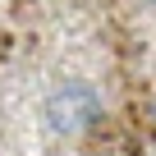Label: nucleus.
I'll return each instance as SVG.
<instances>
[{
  "label": "nucleus",
  "instance_id": "f257e3e1",
  "mask_svg": "<svg viewBox=\"0 0 156 156\" xmlns=\"http://www.w3.org/2000/svg\"><path fill=\"white\" fill-rule=\"evenodd\" d=\"M97 119H101V101H97V92H92L87 83H64V87H55L51 101H46V124H51L55 133H64V138L87 133Z\"/></svg>",
  "mask_w": 156,
  "mask_h": 156
}]
</instances>
